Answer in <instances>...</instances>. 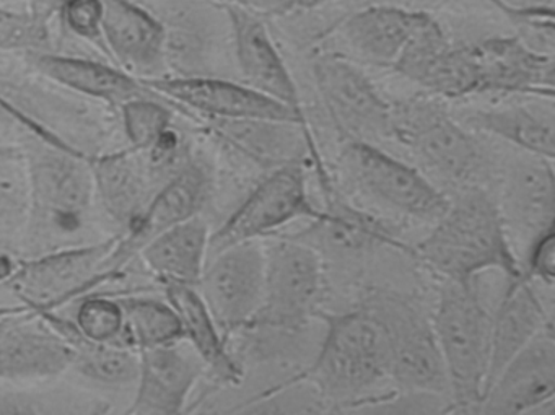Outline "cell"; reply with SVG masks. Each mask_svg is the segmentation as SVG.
I'll return each instance as SVG.
<instances>
[{
	"label": "cell",
	"instance_id": "cell-1",
	"mask_svg": "<svg viewBox=\"0 0 555 415\" xmlns=\"http://www.w3.org/2000/svg\"><path fill=\"white\" fill-rule=\"evenodd\" d=\"M411 252L441 281L473 284L487 271L508 281L522 275L502 210L486 186L460 191Z\"/></svg>",
	"mask_w": 555,
	"mask_h": 415
},
{
	"label": "cell",
	"instance_id": "cell-2",
	"mask_svg": "<svg viewBox=\"0 0 555 415\" xmlns=\"http://www.w3.org/2000/svg\"><path fill=\"white\" fill-rule=\"evenodd\" d=\"M326 334L311 365L281 386H311L334 405L373 404L370 392L389 381V349L385 327L365 303L343 313H324Z\"/></svg>",
	"mask_w": 555,
	"mask_h": 415
},
{
	"label": "cell",
	"instance_id": "cell-3",
	"mask_svg": "<svg viewBox=\"0 0 555 415\" xmlns=\"http://www.w3.org/2000/svg\"><path fill=\"white\" fill-rule=\"evenodd\" d=\"M392 139L414 155L425 173L457 191L483 186L490 177L486 148L437 96L425 93L392 103Z\"/></svg>",
	"mask_w": 555,
	"mask_h": 415
},
{
	"label": "cell",
	"instance_id": "cell-4",
	"mask_svg": "<svg viewBox=\"0 0 555 415\" xmlns=\"http://www.w3.org/2000/svg\"><path fill=\"white\" fill-rule=\"evenodd\" d=\"M431 323L447 369V412H477L489 375L492 313L476 282L441 281Z\"/></svg>",
	"mask_w": 555,
	"mask_h": 415
},
{
	"label": "cell",
	"instance_id": "cell-5",
	"mask_svg": "<svg viewBox=\"0 0 555 415\" xmlns=\"http://www.w3.org/2000/svg\"><path fill=\"white\" fill-rule=\"evenodd\" d=\"M27 180V223L47 235H76L95 207L89 155L70 144L22 148Z\"/></svg>",
	"mask_w": 555,
	"mask_h": 415
},
{
	"label": "cell",
	"instance_id": "cell-6",
	"mask_svg": "<svg viewBox=\"0 0 555 415\" xmlns=\"http://www.w3.org/2000/svg\"><path fill=\"white\" fill-rule=\"evenodd\" d=\"M264 251L261 304L243 330L297 336L323 311V255L295 236L272 239Z\"/></svg>",
	"mask_w": 555,
	"mask_h": 415
},
{
	"label": "cell",
	"instance_id": "cell-7",
	"mask_svg": "<svg viewBox=\"0 0 555 415\" xmlns=\"http://www.w3.org/2000/svg\"><path fill=\"white\" fill-rule=\"evenodd\" d=\"M363 303L385 327L389 381L414 395H448L447 369L431 316L409 295L375 290Z\"/></svg>",
	"mask_w": 555,
	"mask_h": 415
},
{
	"label": "cell",
	"instance_id": "cell-8",
	"mask_svg": "<svg viewBox=\"0 0 555 415\" xmlns=\"http://www.w3.org/2000/svg\"><path fill=\"white\" fill-rule=\"evenodd\" d=\"M118 238L116 235L89 245L60 246L14 262L2 282L31 313L57 310L105 284L103 269Z\"/></svg>",
	"mask_w": 555,
	"mask_h": 415
},
{
	"label": "cell",
	"instance_id": "cell-9",
	"mask_svg": "<svg viewBox=\"0 0 555 415\" xmlns=\"http://www.w3.org/2000/svg\"><path fill=\"white\" fill-rule=\"evenodd\" d=\"M324 217L308 193L307 168L300 160L274 167L256 184L229 219L210 233L209 256L240 245L274 235L295 220L317 222Z\"/></svg>",
	"mask_w": 555,
	"mask_h": 415
},
{
	"label": "cell",
	"instance_id": "cell-10",
	"mask_svg": "<svg viewBox=\"0 0 555 415\" xmlns=\"http://www.w3.org/2000/svg\"><path fill=\"white\" fill-rule=\"evenodd\" d=\"M313 77L324 112L344 141H391L392 103L359 63L324 51L314 60Z\"/></svg>",
	"mask_w": 555,
	"mask_h": 415
},
{
	"label": "cell",
	"instance_id": "cell-11",
	"mask_svg": "<svg viewBox=\"0 0 555 415\" xmlns=\"http://www.w3.org/2000/svg\"><path fill=\"white\" fill-rule=\"evenodd\" d=\"M340 157L362 193L401 216L437 222L450 206V197L427 174L373 142L344 141Z\"/></svg>",
	"mask_w": 555,
	"mask_h": 415
},
{
	"label": "cell",
	"instance_id": "cell-12",
	"mask_svg": "<svg viewBox=\"0 0 555 415\" xmlns=\"http://www.w3.org/2000/svg\"><path fill=\"white\" fill-rule=\"evenodd\" d=\"M212 171L204 161L188 158L183 167L171 174L152 194L141 216L119 235L116 248L103 269L108 282L138 258L139 251L155 236L184 220L201 216L212 194Z\"/></svg>",
	"mask_w": 555,
	"mask_h": 415
},
{
	"label": "cell",
	"instance_id": "cell-13",
	"mask_svg": "<svg viewBox=\"0 0 555 415\" xmlns=\"http://www.w3.org/2000/svg\"><path fill=\"white\" fill-rule=\"evenodd\" d=\"M167 102L178 103L210 121H274L297 125L311 134L308 118L245 82L209 76H173L142 80Z\"/></svg>",
	"mask_w": 555,
	"mask_h": 415
},
{
	"label": "cell",
	"instance_id": "cell-14",
	"mask_svg": "<svg viewBox=\"0 0 555 415\" xmlns=\"http://www.w3.org/2000/svg\"><path fill=\"white\" fill-rule=\"evenodd\" d=\"M264 272L266 251L259 239L207 258L197 290L227 340L242 333L258 311Z\"/></svg>",
	"mask_w": 555,
	"mask_h": 415
},
{
	"label": "cell",
	"instance_id": "cell-15",
	"mask_svg": "<svg viewBox=\"0 0 555 415\" xmlns=\"http://www.w3.org/2000/svg\"><path fill=\"white\" fill-rule=\"evenodd\" d=\"M392 70L440 100L479 95L470 44L451 40L434 15L409 41Z\"/></svg>",
	"mask_w": 555,
	"mask_h": 415
},
{
	"label": "cell",
	"instance_id": "cell-16",
	"mask_svg": "<svg viewBox=\"0 0 555 415\" xmlns=\"http://www.w3.org/2000/svg\"><path fill=\"white\" fill-rule=\"evenodd\" d=\"M469 44L479 95L554 100V54L535 50L518 35Z\"/></svg>",
	"mask_w": 555,
	"mask_h": 415
},
{
	"label": "cell",
	"instance_id": "cell-17",
	"mask_svg": "<svg viewBox=\"0 0 555 415\" xmlns=\"http://www.w3.org/2000/svg\"><path fill=\"white\" fill-rule=\"evenodd\" d=\"M555 398L554 323L522 347L490 381L477 412L493 415L529 414L552 405Z\"/></svg>",
	"mask_w": 555,
	"mask_h": 415
},
{
	"label": "cell",
	"instance_id": "cell-18",
	"mask_svg": "<svg viewBox=\"0 0 555 415\" xmlns=\"http://www.w3.org/2000/svg\"><path fill=\"white\" fill-rule=\"evenodd\" d=\"M139 369L129 414L178 415L206 365L186 340L138 350Z\"/></svg>",
	"mask_w": 555,
	"mask_h": 415
},
{
	"label": "cell",
	"instance_id": "cell-19",
	"mask_svg": "<svg viewBox=\"0 0 555 415\" xmlns=\"http://www.w3.org/2000/svg\"><path fill=\"white\" fill-rule=\"evenodd\" d=\"M220 9L229 21L236 66L246 86L307 118L297 83L264 17L238 8Z\"/></svg>",
	"mask_w": 555,
	"mask_h": 415
},
{
	"label": "cell",
	"instance_id": "cell-20",
	"mask_svg": "<svg viewBox=\"0 0 555 415\" xmlns=\"http://www.w3.org/2000/svg\"><path fill=\"white\" fill-rule=\"evenodd\" d=\"M424 9L376 2L352 12L336 25V37L350 60L392 69L409 41L430 18Z\"/></svg>",
	"mask_w": 555,
	"mask_h": 415
},
{
	"label": "cell",
	"instance_id": "cell-21",
	"mask_svg": "<svg viewBox=\"0 0 555 415\" xmlns=\"http://www.w3.org/2000/svg\"><path fill=\"white\" fill-rule=\"evenodd\" d=\"M102 43L121 69L141 80L167 73V31L132 0H102Z\"/></svg>",
	"mask_w": 555,
	"mask_h": 415
},
{
	"label": "cell",
	"instance_id": "cell-22",
	"mask_svg": "<svg viewBox=\"0 0 555 415\" xmlns=\"http://www.w3.org/2000/svg\"><path fill=\"white\" fill-rule=\"evenodd\" d=\"M73 360L66 339L37 314L0 317V382L56 378Z\"/></svg>",
	"mask_w": 555,
	"mask_h": 415
},
{
	"label": "cell",
	"instance_id": "cell-23",
	"mask_svg": "<svg viewBox=\"0 0 555 415\" xmlns=\"http://www.w3.org/2000/svg\"><path fill=\"white\" fill-rule=\"evenodd\" d=\"M89 161L96 204L125 232L141 216L155 193L144 155L129 147L89 157Z\"/></svg>",
	"mask_w": 555,
	"mask_h": 415
},
{
	"label": "cell",
	"instance_id": "cell-24",
	"mask_svg": "<svg viewBox=\"0 0 555 415\" xmlns=\"http://www.w3.org/2000/svg\"><path fill=\"white\" fill-rule=\"evenodd\" d=\"M31 66L38 74L64 89L118 108L129 100L157 95L141 79L121 67L86 57L38 53L31 57Z\"/></svg>",
	"mask_w": 555,
	"mask_h": 415
},
{
	"label": "cell",
	"instance_id": "cell-25",
	"mask_svg": "<svg viewBox=\"0 0 555 415\" xmlns=\"http://www.w3.org/2000/svg\"><path fill=\"white\" fill-rule=\"evenodd\" d=\"M162 287L180 320L183 339L201 356L206 373L220 385L238 386L245 378V369L230 352L229 340L217 326L197 287L183 284H164Z\"/></svg>",
	"mask_w": 555,
	"mask_h": 415
},
{
	"label": "cell",
	"instance_id": "cell-26",
	"mask_svg": "<svg viewBox=\"0 0 555 415\" xmlns=\"http://www.w3.org/2000/svg\"><path fill=\"white\" fill-rule=\"evenodd\" d=\"M551 323L554 321L545 311L544 303L532 287V282L525 275L508 281V287L503 291L495 313H492L486 389L499 375L500 369Z\"/></svg>",
	"mask_w": 555,
	"mask_h": 415
},
{
	"label": "cell",
	"instance_id": "cell-27",
	"mask_svg": "<svg viewBox=\"0 0 555 415\" xmlns=\"http://www.w3.org/2000/svg\"><path fill=\"white\" fill-rule=\"evenodd\" d=\"M209 225L196 216L155 236L139 251L138 258L162 285L197 287L209 258Z\"/></svg>",
	"mask_w": 555,
	"mask_h": 415
},
{
	"label": "cell",
	"instance_id": "cell-28",
	"mask_svg": "<svg viewBox=\"0 0 555 415\" xmlns=\"http://www.w3.org/2000/svg\"><path fill=\"white\" fill-rule=\"evenodd\" d=\"M460 119L474 132L500 139L525 152L526 155L554 161L555 126L552 103L545 108L518 103L493 108L467 109Z\"/></svg>",
	"mask_w": 555,
	"mask_h": 415
},
{
	"label": "cell",
	"instance_id": "cell-29",
	"mask_svg": "<svg viewBox=\"0 0 555 415\" xmlns=\"http://www.w3.org/2000/svg\"><path fill=\"white\" fill-rule=\"evenodd\" d=\"M509 168L499 203L505 222L518 223L534 236L554 225V161L532 157Z\"/></svg>",
	"mask_w": 555,
	"mask_h": 415
},
{
	"label": "cell",
	"instance_id": "cell-30",
	"mask_svg": "<svg viewBox=\"0 0 555 415\" xmlns=\"http://www.w3.org/2000/svg\"><path fill=\"white\" fill-rule=\"evenodd\" d=\"M38 317L50 324L69 343L74 352L70 369L96 385L109 388L134 386L138 379L139 353L132 347L99 343L86 339L74 321L57 316L56 310L41 311Z\"/></svg>",
	"mask_w": 555,
	"mask_h": 415
},
{
	"label": "cell",
	"instance_id": "cell-31",
	"mask_svg": "<svg viewBox=\"0 0 555 415\" xmlns=\"http://www.w3.org/2000/svg\"><path fill=\"white\" fill-rule=\"evenodd\" d=\"M126 317L129 346L135 350L183 340L180 320L173 307L165 300L151 297H119Z\"/></svg>",
	"mask_w": 555,
	"mask_h": 415
},
{
	"label": "cell",
	"instance_id": "cell-32",
	"mask_svg": "<svg viewBox=\"0 0 555 415\" xmlns=\"http://www.w3.org/2000/svg\"><path fill=\"white\" fill-rule=\"evenodd\" d=\"M160 99L139 96L119 106L122 129L132 151L152 152L180 141L173 128V112Z\"/></svg>",
	"mask_w": 555,
	"mask_h": 415
},
{
	"label": "cell",
	"instance_id": "cell-33",
	"mask_svg": "<svg viewBox=\"0 0 555 415\" xmlns=\"http://www.w3.org/2000/svg\"><path fill=\"white\" fill-rule=\"evenodd\" d=\"M74 324L86 339L93 342L131 347L126 333L125 310L119 297L83 295Z\"/></svg>",
	"mask_w": 555,
	"mask_h": 415
},
{
	"label": "cell",
	"instance_id": "cell-34",
	"mask_svg": "<svg viewBox=\"0 0 555 415\" xmlns=\"http://www.w3.org/2000/svg\"><path fill=\"white\" fill-rule=\"evenodd\" d=\"M47 41L44 21L0 5V50H31Z\"/></svg>",
	"mask_w": 555,
	"mask_h": 415
},
{
	"label": "cell",
	"instance_id": "cell-35",
	"mask_svg": "<svg viewBox=\"0 0 555 415\" xmlns=\"http://www.w3.org/2000/svg\"><path fill=\"white\" fill-rule=\"evenodd\" d=\"M27 220V180L21 158H0V226L11 220Z\"/></svg>",
	"mask_w": 555,
	"mask_h": 415
},
{
	"label": "cell",
	"instance_id": "cell-36",
	"mask_svg": "<svg viewBox=\"0 0 555 415\" xmlns=\"http://www.w3.org/2000/svg\"><path fill=\"white\" fill-rule=\"evenodd\" d=\"M60 12L67 30L76 37L102 43V0H64Z\"/></svg>",
	"mask_w": 555,
	"mask_h": 415
},
{
	"label": "cell",
	"instance_id": "cell-37",
	"mask_svg": "<svg viewBox=\"0 0 555 415\" xmlns=\"http://www.w3.org/2000/svg\"><path fill=\"white\" fill-rule=\"evenodd\" d=\"M528 281H539L551 288L555 281V230L554 225L539 232L529 248L528 264L522 265Z\"/></svg>",
	"mask_w": 555,
	"mask_h": 415
},
{
	"label": "cell",
	"instance_id": "cell-38",
	"mask_svg": "<svg viewBox=\"0 0 555 415\" xmlns=\"http://www.w3.org/2000/svg\"><path fill=\"white\" fill-rule=\"evenodd\" d=\"M219 8H238L261 17H284L288 15L287 0H203Z\"/></svg>",
	"mask_w": 555,
	"mask_h": 415
},
{
	"label": "cell",
	"instance_id": "cell-39",
	"mask_svg": "<svg viewBox=\"0 0 555 415\" xmlns=\"http://www.w3.org/2000/svg\"><path fill=\"white\" fill-rule=\"evenodd\" d=\"M40 401L34 394L18 391H0V414H40Z\"/></svg>",
	"mask_w": 555,
	"mask_h": 415
},
{
	"label": "cell",
	"instance_id": "cell-40",
	"mask_svg": "<svg viewBox=\"0 0 555 415\" xmlns=\"http://www.w3.org/2000/svg\"><path fill=\"white\" fill-rule=\"evenodd\" d=\"M333 2H339V0H287L288 15L298 14V12L317 11V9L333 4Z\"/></svg>",
	"mask_w": 555,
	"mask_h": 415
},
{
	"label": "cell",
	"instance_id": "cell-41",
	"mask_svg": "<svg viewBox=\"0 0 555 415\" xmlns=\"http://www.w3.org/2000/svg\"><path fill=\"white\" fill-rule=\"evenodd\" d=\"M31 313L30 310H28V307H25V304H17V307H0V317L5 316H17V314H28Z\"/></svg>",
	"mask_w": 555,
	"mask_h": 415
},
{
	"label": "cell",
	"instance_id": "cell-42",
	"mask_svg": "<svg viewBox=\"0 0 555 415\" xmlns=\"http://www.w3.org/2000/svg\"><path fill=\"white\" fill-rule=\"evenodd\" d=\"M392 2H398V0H392ZM421 2L428 5H443L460 2V0H401V4L409 5V8H412V4H421ZM480 2H486V0H480Z\"/></svg>",
	"mask_w": 555,
	"mask_h": 415
},
{
	"label": "cell",
	"instance_id": "cell-43",
	"mask_svg": "<svg viewBox=\"0 0 555 415\" xmlns=\"http://www.w3.org/2000/svg\"><path fill=\"white\" fill-rule=\"evenodd\" d=\"M22 148L12 145H0V158H21Z\"/></svg>",
	"mask_w": 555,
	"mask_h": 415
},
{
	"label": "cell",
	"instance_id": "cell-44",
	"mask_svg": "<svg viewBox=\"0 0 555 415\" xmlns=\"http://www.w3.org/2000/svg\"><path fill=\"white\" fill-rule=\"evenodd\" d=\"M519 4L528 5H554V0H521Z\"/></svg>",
	"mask_w": 555,
	"mask_h": 415
},
{
	"label": "cell",
	"instance_id": "cell-45",
	"mask_svg": "<svg viewBox=\"0 0 555 415\" xmlns=\"http://www.w3.org/2000/svg\"><path fill=\"white\" fill-rule=\"evenodd\" d=\"M11 0H0V5H4V8H11Z\"/></svg>",
	"mask_w": 555,
	"mask_h": 415
},
{
	"label": "cell",
	"instance_id": "cell-46",
	"mask_svg": "<svg viewBox=\"0 0 555 415\" xmlns=\"http://www.w3.org/2000/svg\"><path fill=\"white\" fill-rule=\"evenodd\" d=\"M0 242H2V238H0ZM0 256H2V252H0Z\"/></svg>",
	"mask_w": 555,
	"mask_h": 415
}]
</instances>
